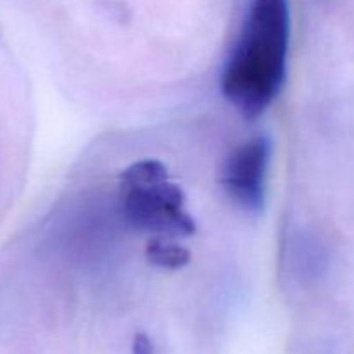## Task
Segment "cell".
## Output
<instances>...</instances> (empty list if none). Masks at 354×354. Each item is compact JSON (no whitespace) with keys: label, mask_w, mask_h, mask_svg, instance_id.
<instances>
[{"label":"cell","mask_w":354,"mask_h":354,"mask_svg":"<svg viewBox=\"0 0 354 354\" xmlns=\"http://www.w3.org/2000/svg\"><path fill=\"white\" fill-rule=\"evenodd\" d=\"M289 0H251L221 73V93L245 120L270 109L287 78Z\"/></svg>","instance_id":"obj_1"},{"label":"cell","mask_w":354,"mask_h":354,"mask_svg":"<svg viewBox=\"0 0 354 354\" xmlns=\"http://www.w3.org/2000/svg\"><path fill=\"white\" fill-rule=\"evenodd\" d=\"M121 220L131 230L156 237H189L196 234L194 218L185 211V194L176 183L133 185L120 189Z\"/></svg>","instance_id":"obj_2"},{"label":"cell","mask_w":354,"mask_h":354,"mask_svg":"<svg viewBox=\"0 0 354 354\" xmlns=\"http://www.w3.org/2000/svg\"><path fill=\"white\" fill-rule=\"evenodd\" d=\"M272 161V140L256 135L239 144L221 169V185L232 203L248 213H259L265 206L266 182Z\"/></svg>","instance_id":"obj_3"},{"label":"cell","mask_w":354,"mask_h":354,"mask_svg":"<svg viewBox=\"0 0 354 354\" xmlns=\"http://www.w3.org/2000/svg\"><path fill=\"white\" fill-rule=\"evenodd\" d=\"M149 263L162 270H180L189 265L190 251L171 239L152 237L145 249Z\"/></svg>","instance_id":"obj_4"},{"label":"cell","mask_w":354,"mask_h":354,"mask_svg":"<svg viewBox=\"0 0 354 354\" xmlns=\"http://www.w3.org/2000/svg\"><path fill=\"white\" fill-rule=\"evenodd\" d=\"M165 180H169L168 169L158 159H142V161L131 162L120 176L121 187L152 185Z\"/></svg>","instance_id":"obj_5"},{"label":"cell","mask_w":354,"mask_h":354,"mask_svg":"<svg viewBox=\"0 0 354 354\" xmlns=\"http://www.w3.org/2000/svg\"><path fill=\"white\" fill-rule=\"evenodd\" d=\"M131 353L133 354H156V348L147 335L138 334V335H135L133 344H131Z\"/></svg>","instance_id":"obj_6"}]
</instances>
